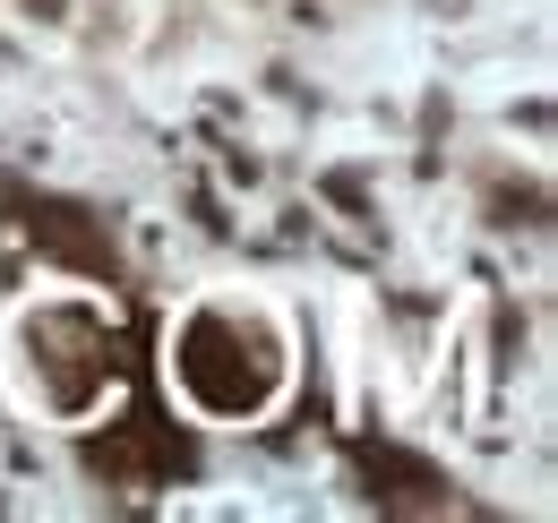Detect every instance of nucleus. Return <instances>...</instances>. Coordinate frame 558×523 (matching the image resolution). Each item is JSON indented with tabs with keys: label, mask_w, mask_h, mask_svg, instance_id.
<instances>
[{
	"label": "nucleus",
	"mask_w": 558,
	"mask_h": 523,
	"mask_svg": "<svg viewBox=\"0 0 558 523\" xmlns=\"http://www.w3.org/2000/svg\"><path fill=\"white\" fill-rule=\"evenodd\" d=\"M26 223H35V241H52L61 258H77V266H104V241H86V232H77V206H35Z\"/></svg>",
	"instance_id": "f03ea898"
},
{
	"label": "nucleus",
	"mask_w": 558,
	"mask_h": 523,
	"mask_svg": "<svg viewBox=\"0 0 558 523\" xmlns=\"http://www.w3.org/2000/svg\"><path fill=\"white\" fill-rule=\"evenodd\" d=\"M223 343H232V327L223 318H198V327L181 335V378H190V394L207 403V412H250L258 394H267V369H232L223 361Z\"/></svg>",
	"instance_id": "f257e3e1"
}]
</instances>
